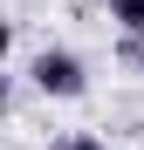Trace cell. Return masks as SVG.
Here are the masks:
<instances>
[{"label": "cell", "instance_id": "obj_1", "mask_svg": "<svg viewBox=\"0 0 144 150\" xmlns=\"http://www.w3.org/2000/svg\"><path fill=\"white\" fill-rule=\"evenodd\" d=\"M28 82L41 89V96H82L89 89V68H82V55H69V48H41V55L28 62Z\"/></svg>", "mask_w": 144, "mask_h": 150}, {"label": "cell", "instance_id": "obj_2", "mask_svg": "<svg viewBox=\"0 0 144 150\" xmlns=\"http://www.w3.org/2000/svg\"><path fill=\"white\" fill-rule=\"evenodd\" d=\"M110 21L124 34H144V0H110Z\"/></svg>", "mask_w": 144, "mask_h": 150}, {"label": "cell", "instance_id": "obj_3", "mask_svg": "<svg viewBox=\"0 0 144 150\" xmlns=\"http://www.w3.org/2000/svg\"><path fill=\"white\" fill-rule=\"evenodd\" d=\"M48 150H103V137H89V130H69V137H55Z\"/></svg>", "mask_w": 144, "mask_h": 150}, {"label": "cell", "instance_id": "obj_4", "mask_svg": "<svg viewBox=\"0 0 144 150\" xmlns=\"http://www.w3.org/2000/svg\"><path fill=\"white\" fill-rule=\"evenodd\" d=\"M117 55H124V68H144V34H124V48H117Z\"/></svg>", "mask_w": 144, "mask_h": 150}]
</instances>
